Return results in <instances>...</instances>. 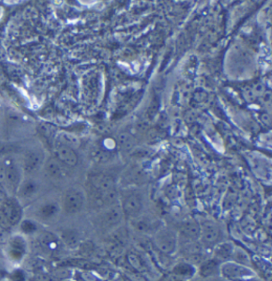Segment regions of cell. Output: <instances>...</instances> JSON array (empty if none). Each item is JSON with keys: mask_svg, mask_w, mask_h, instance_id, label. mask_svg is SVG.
Listing matches in <instances>:
<instances>
[{"mask_svg": "<svg viewBox=\"0 0 272 281\" xmlns=\"http://www.w3.org/2000/svg\"><path fill=\"white\" fill-rule=\"evenodd\" d=\"M180 239L185 243L196 242L200 240V226L196 221L184 222L179 230Z\"/></svg>", "mask_w": 272, "mask_h": 281, "instance_id": "obj_10", "label": "cell"}, {"mask_svg": "<svg viewBox=\"0 0 272 281\" xmlns=\"http://www.w3.org/2000/svg\"><path fill=\"white\" fill-rule=\"evenodd\" d=\"M0 227L3 228V229H9L11 227L1 209H0Z\"/></svg>", "mask_w": 272, "mask_h": 281, "instance_id": "obj_25", "label": "cell"}, {"mask_svg": "<svg viewBox=\"0 0 272 281\" xmlns=\"http://www.w3.org/2000/svg\"><path fill=\"white\" fill-rule=\"evenodd\" d=\"M41 244L45 249H48V250H54L58 245L56 238L49 234H44L41 236Z\"/></svg>", "mask_w": 272, "mask_h": 281, "instance_id": "obj_22", "label": "cell"}, {"mask_svg": "<svg viewBox=\"0 0 272 281\" xmlns=\"http://www.w3.org/2000/svg\"><path fill=\"white\" fill-rule=\"evenodd\" d=\"M126 257L129 265L132 267V269L134 271H136V273H141L145 270V265L140 256L134 252H130Z\"/></svg>", "mask_w": 272, "mask_h": 281, "instance_id": "obj_19", "label": "cell"}, {"mask_svg": "<svg viewBox=\"0 0 272 281\" xmlns=\"http://www.w3.org/2000/svg\"><path fill=\"white\" fill-rule=\"evenodd\" d=\"M185 279L183 278V277H180V276L177 275L175 273H173V272L170 273H168L166 275L164 276L161 279V281H184Z\"/></svg>", "mask_w": 272, "mask_h": 281, "instance_id": "obj_24", "label": "cell"}, {"mask_svg": "<svg viewBox=\"0 0 272 281\" xmlns=\"http://www.w3.org/2000/svg\"><path fill=\"white\" fill-rule=\"evenodd\" d=\"M121 209L124 216L136 217L143 209V198L137 192H131L123 196L121 201Z\"/></svg>", "mask_w": 272, "mask_h": 281, "instance_id": "obj_3", "label": "cell"}, {"mask_svg": "<svg viewBox=\"0 0 272 281\" xmlns=\"http://www.w3.org/2000/svg\"><path fill=\"white\" fill-rule=\"evenodd\" d=\"M3 147H4V144H3L2 141L0 140V150H2V149H3Z\"/></svg>", "mask_w": 272, "mask_h": 281, "instance_id": "obj_31", "label": "cell"}, {"mask_svg": "<svg viewBox=\"0 0 272 281\" xmlns=\"http://www.w3.org/2000/svg\"><path fill=\"white\" fill-rule=\"evenodd\" d=\"M224 277L232 281H245L253 279V271L239 263H225L221 269Z\"/></svg>", "mask_w": 272, "mask_h": 281, "instance_id": "obj_2", "label": "cell"}, {"mask_svg": "<svg viewBox=\"0 0 272 281\" xmlns=\"http://www.w3.org/2000/svg\"><path fill=\"white\" fill-rule=\"evenodd\" d=\"M173 273L186 280L188 277H192L194 273V269L189 264L181 263V264L176 265L175 268L173 269Z\"/></svg>", "mask_w": 272, "mask_h": 281, "instance_id": "obj_21", "label": "cell"}, {"mask_svg": "<svg viewBox=\"0 0 272 281\" xmlns=\"http://www.w3.org/2000/svg\"><path fill=\"white\" fill-rule=\"evenodd\" d=\"M5 166L3 162L0 163V185L4 184Z\"/></svg>", "mask_w": 272, "mask_h": 281, "instance_id": "obj_26", "label": "cell"}, {"mask_svg": "<svg viewBox=\"0 0 272 281\" xmlns=\"http://www.w3.org/2000/svg\"><path fill=\"white\" fill-rule=\"evenodd\" d=\"M218 261H216L215 259L204 261L200 265V275L204 278L214 275L218 270Z\"/></svg>", "mask_w": 272, "mask_h": 281, "instance_id": "obj_18", "label": "cell"}, {"mask_svg": "<svg viewBox=\"0 0 272 281\" xmlns=\"http://www.w3.org/2000/svg\"><path fill=\"white\" fill-rule=\"evenodd\" d=\"M0 209L4 214L10 226H15L22 218V209L19 203L13 198H6L2 201Z\"/></svg>", "mask_w": 272, "mask_h": 281, "instance_id": "obj_6", "label": "cell"}, {"mask_svg": "<svg viewBox=\"0 0 272 281\" xmlns=\"http://www.w3.org/2000/svg\"><path fill=\"white\" fill-rule=\"evenodd\" d=\"M44 161V153L40 149H28L23 153L22 170L27 174H34L40 170Z\"/></svg>", "mask_w": 272, "mask_h": 281, "instance_id": "obj_5", "label": "cell"}, {"mask_svg": "<svg viewBox=\"0 0 272 281\" xmlns=\"http://www.w3.org/2000/svg\"><path fill=\"white\" fill-rule=\"evenodd\" d=\"M123 213L120 205H111L106 208L99 217L100 225L103 228L110 229L119 225L122 221Z\"/></svg>", "mask_w": 272, "mask_h": 281, "instance_id": "obj_9", "label": "cell"}, {"mask_svg": "<svg viewBox=\"0 0 272 281\" xmlns=\"http://www.w3.org/2000/svg\"><path fill=\"white\" fill-rule=\"evenodd\" d=\"M40 184L38 183L37 181L31 179V178L22 181L18 188L19 195L24 199L32 198L38 194V192H40Z\"/></svg>", "mask_w": 272, "mask_h": 281, "instance_id": "obj_12", "label": "cell"}, {"mask_svg": "<svg viewBox=\"0 0 272 281\" xmlns=\"http://www.w3.org/2000/svg\"><path fill=\"white\" fill-rule=\"evenodd\" d=\"M25 251V244L21 239H14L10 244V254L11 257L19 259L23 256Z\"/></svg>", "mask_w": 272, "mask_h": 281, "instance_id": "obj_20", "label": "cell"}, {"mask_svg": "<svg viewBox=\"0 0 272 281\" xmlns=\"http://www.w3.org/2000/svg\"><path fill=\"white\" fill-rule=\"evenodd\" d=\"M132 281H148L146 279V277H144V276L141 275V273H136V274H134V277L131 278Z\"/></svg>", "mask_w": 272, "mask_h": 281, "instance_id": "obj_27", "label": "cell"}, {"mask_svg": "<svg viewBox=\"0 0 272 281\" xmlns=\"http://www.w3.org/2000/svg\"><path fill=\"white\" fill-rule=\"evenodd\" d=\"M20 229L24 234H31L37 230V226L33 221L25 220L21 222Z\"/></svg>", "mask_w": 272, "mask_h": 281, "instance_id": "obj_23", "label": "cell"}, {"mask_svg": "<svg viewBox=\"0 0 272 281\" xmlns=\"http://www.w3.org/2000/svg\"><path fill=\"white\" fill-rule=\"evenodd\" d=\"M84 202L85 196L83 192L77 189H70L65 194L62 206L66 213H76L83 209Z\"/></svg>", "mask_w": 272, "mask_h": 281, "instance_id": "obj_7", "label": "cell"}, {"mask_svg": "<svg viewBox=\"0 0 272 281\" xmlns=\"http://www.w3.org/2000/svg\"><path fill=\"white\" fill-rule=\"evenodd\" d=\"M45 170L47 172L48 175L54 179H61L65 174L63 164L60 162L57 158L48 160L45 164Z\"/></svg>", "mask_w": 272, "mask_h": 281, "instance_id": "obj_14", "label": "cell"}, {"mask_svg": "<svg viewBox=\"0 0 272 281\" xmlns=\"http://www.w3.org/2000/svg\"><path fill=\"white\" fill-rule=\"evenodd\" d=\"M57 139L59 144L70 147L71 149H75L80 145V140L79 137L67 131H60L57 135Z\"/></svg>", "mask_w": 272, "mask_h": 281, "instance_id": "obj_15", "label": "cell"}, {"mask_svg": "<svg viewBox=\"0 0 272 281\" xmlns=\"http://www.w3.org/2000/svg\"><path fill=\"white\" fill-rule=\"evenodd\" d=\"M35 280L37 281H50V278L46 275H38Z\"/></svg>", "mask_w": 272, "mask_h": 281, "instance_id": "obj_29", "label": "cell"}, {"mask_svg": "<svg viewBox=\"0 0 272 281\" xmlns=\"http://www.w3.org/2000/svg\"><path fill=\"white\" fill-rule=\"evenodd\" d=\"M61 239L67 247L70 248H76L79 244V236L76 231L67 230L62 232Z\"/></svg>", "mask_w": 272, "mask_h": 281, "instance_id": "obj_17", "label": "cell"}, {"mask_svg": "<svg viewBox=\"0 0 272 281\" xmlns=\"http://www.w3.org/2000/svg\"><path fill=\"white\" fill-rule=\"evenodd\" d=\"M13 280H15V281H23V276L21 272H17L14 275H13Z\"/></svg>", "mask_w": 272, "mask_h": 281, "instance_id": "obj_28", "label": "cell"}, {"mask_svg": "<svg viewBox=\"0 0 272 281\" xmlns=\"http://www.w3.org/2000/svg\"><path fill=\"white\" fill-rule=\"evenodd\" d=\"M122 281H132V280L127 276H124V277H122Z\"/></svg>", "mask_w": 272, "mask_h": 281, "instance_id": "obj_30", "label": "cell"}, {"mask_svg": "<svg viewBox=\"0 0 272 281\" xmlns=\"http://www.w3.org/2000/svg\"><path fill=\"white\" fill-rule=\"evenodd\" d=\"M178 235L175 232L167 228L156 232L153 243L159 252L165 255H171L178 247Z\"/></svg>", "mask_w": 272, "mask_h": 281, "instance_id": "obj_1", "label": "cell"}, {"mask_svg": "<svg viewBox=\"0 0 272 281\" xmlns=\"http://www.w3.org/2000/svg\"><path fill=\"white\" fill-rule=\"evenodd\" d=\"M233 250L232 245L228 243H224V244H219L214 251L215 260L218 261H227V259L230 258L232 256Z\"/></svg>", "mask_w": 272, "mask_h": 281, "instance_id": "obj_16", "label": "cell"}, {"mask_svg": "<svg viewBox=\"0 0 272 281\" xmlns=\"http://www.w3.org/2000/svg\"><path fill=\"white\" fill-rule=\"evenodd\" d=\"M55 158L62 162L63 165L68 166H75L79 161V157L77 156L74 149L70 147L62 145L58 143L55 147Z\"/></svg>", "mask_w": 272, "mask_h": 281, "instance_id": "obj_11", "label": "cell"}, {"mask_svg": "<svg viewBox=\"0 0 272 281\" xmlns=\"http://www.w3.org/2000/svg\"><path fill=\"white\" fill-rule=\"evenodd\" d=\"M200 240L204 246L211 247L221 240V230L220 226L213 221H205L200 224Z\"/></svg>", "mask_w": 272, "mask_h": 281, "instance_id": "obj_4", "label": "cell"}, {"mask_svg": "<svg viewBox=\"0 0 272 281\" xmlns=\"http://www.w3.org/2000/svg\"><path fill=\"white\" fill-rule=\"evenodd\" d=\"M5 166L4 184L12 190H18L22 182V168L19 167L15 161L3 162Z\"/></svg>", "mask_w": 272, "mask_h": 281, "instance_id": "obj_8", "label": "cell"}, {"mask_svg": "<svg viewBox=\"0 0 272 281\" xmlns=\"http://www.w3.org/2000/svg\"><path fill=\"white\" fill-rule=\"evenodd\" d=\"M37 213L41 219L45 221L54 219L59 213V206L54 201H47L39 208Z\"/></svg>", "mask_w": 272, "mask_h": 281, "instance_id": "obj_13", "label": "cell"}]
</instances>
